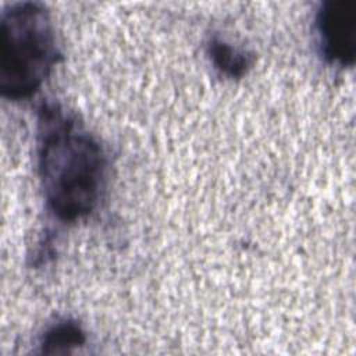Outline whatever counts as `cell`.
Listing matches in <instances>:
<instances>
[{"label": "cell", "mask_w": 356, "mask_h": 356, "mask_svg": "<svg viewBox=\"0 0 356 356\" xmlns=\"http://www.w3.org/2000/svg\"><path fill=\"white\" fill-rule=\"evenodd\" d=\"M0 92L10 100L35 95L58 60L56 31L47 7L17 1L1 13Z\"/></svg>", "instance_id": "2"}, {"label": "cell", "mask_w": 356, "mask_h": 356, "mask_svg": "<svg viewBox=\"0 0 356 356\" xmlns=\"http://www.w3.org/2000/svg\"><path fill=\"white\" fill-rule=\"evenodd\" d=\"M207 56L213 67L228 78H242L252 65V56L218 36L207 42Z\"/></svg>", "instance_id": "4"}, {"label": "cell", "mask_w": 356, "mask_h": 356, "mask_svg": "<svg viewBox=\"0 0 356 356\" xmlns=\"http://www.w3.org/2000/svg\"><path fill=\"white\" fill-rule=\"evenodd\" d=\"M36 154L49 211L65 224L89 216L106 179V154L99 140L64 107L46 102L38 110Z\"/></svg>", "instance_id": "1"}, {"label": "cell", "mask_w": 356, "mask_h": 356, "mask_svg": "<svg viewBox=\"0 0 356 356\" xmlns=\"http://www.w3.org/2000/svg\"><path fill=\"white\" fill-rule=\"evenodd\" d=\"M86 341L85 331L74 320H60L49 327L40 339L43 353H65L72 348L83 345Z\"/></svg>", "instance_id": "5"}, {"label": "cell", "mask_w": 356, "mask_h": 356, "mask_svg": "<svg viewBox=\"0 0 356 356\" xmlns=\"http://www.w3.org/2000/svg\"><path fill=\"white\" fill-rule=\"evenodd\" d=\"M321 57L337 67H352L356 58V1L327 0L314 17Z\"/></svg>", "instance_id": "3"}]
</instances>
